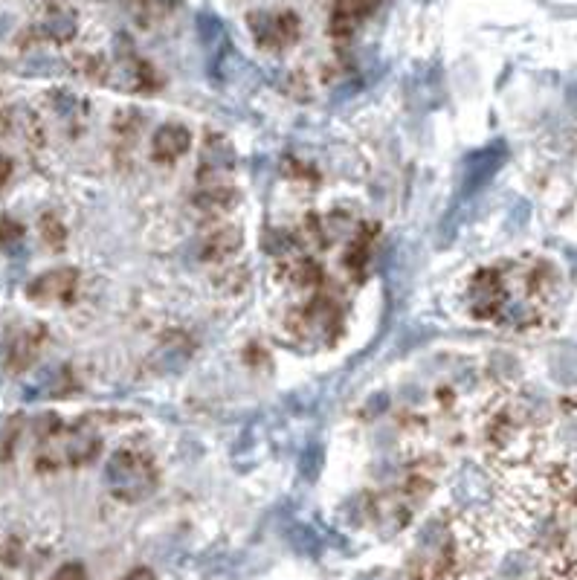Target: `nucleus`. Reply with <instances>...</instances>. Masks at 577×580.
I'll use <instances>...</instances> for the list:
<instances>
[{"instance_id":"9d476101","label":"nucleus","mask_w":577,"mask_h":580,"mask_svg":"<svg viewBox=\"0 0 577 580\" xmlns=\"http://www.w3.org/2000/svg\"><path fill=\"white\" fill-rule=\"evenodd\" d=\"M41 35L56 41V44H67L76 35V15L67 9H53L44 21H41Z\"/></svg>"},{"instance_id":"f03ea898","label":"nucleus","mask_w":577,"mask_h":580,"mask_svg":"<svg viewBox=\"0 0 577 580\" xmlns=\"http://www.w3.org/2000/svg\"><path fill=\"white\" fill-rule=\"evenodd\" d=\"M79 285V273L73 267H56L50 273H41L32 279L27 288V296L35 305H61L70 302Z\"/></svg>"},{"instance_id":"2eb2a0df","label":"nucleus","mask_w":577,"mask_h":580,"mask_svg":"<svg viewBox=\"0 0 577 580\" xmlns=\"http://www.w3.org/2000/svg\"><path fill=\"white\" fill-rule=\"evenodd\" d=\"M41 232H44V241L50 244V247H64V227L58 224V218L53 215H47V218H41Z\"/></svg>"},{"instance_id":"39448f33","label":"nucleus","mask_w":577,"mask_h":580,"mask_svg":"<svg viewBox=\"0 0 577 580\" xmlns=\"http://www.w3.org/2000/svg\"><path fill=\"white\" fill-rule=\"evenodd\" d=\"M192 145V134L186 125H177V122H169L163 125L154 140H151V157L157 163H174L177 157H183Z\"/></svg>"},{"instance_id":"f257e3e1","label":"nucleus","mask_w":577,"mask_h":580,"mask_svg":"<svg viewBox=\"0 0 577 580\" xmlns=\"http://www.w3.org/2000/svg\"><path fill=\"white\" fill-rule=\"evenodd\" d=\"M108 482H111L116 496H125V499L148 496L151 485H154L151 467L134 450H119L111 459V464H108Z\"/></svg>"},{"instance_id":"dca6fc26","label":"nucleus","mask_w":577,"mask_h":580,"mask_svg":"<svg viewBox=\"0 0 577 580\" xmlns=\"http://www.w3.org/2000/svg\"><path fill=\"white\" fill-rule=\"evenodd\" d=\"M15 435H18V427H15V421H12V424H6V427H0V462H6V459L12 456V447H15Z\"/></svg>"},{"instance_id":"a211bd4d","label":"nucleus","mask_w":577,"mask_h":580,"mask_svg":"<svg viewBox=\"0 0 577 580\" xmlns=\"http://www.w3.org/2000/svg\"><path fill=\"white\" fill-rule=\"evenodd\" d=\"M12 177V160L6 154H0V189L6 186V180Z\"/></svg>"},{"instance_id":"f3484780","label":"nucleus","mask_w":577,"mask_h":580,"mask_svg":"<svg viewBox=\"0 0 577 580\" xmlns=\"http://www.w3.org/2000/svg\"><path fill=\"white\" fill-rule=\"evenodd\" d=\"M85 566L82 563H64V566H58L56 572H53V578L50 580H85Z\"/></svg>"},{"instance_id":"4468645a","label":"nucleus","mask_w":577,"mask_h":580,"mask_svg":"<svg viewBox=\"0 0 577 580\" xmlns=\"http://www.w3.org/2000/svg\"><path fill=\"white\" fill-rule=\"evenodd\" d=\"M357 12L351 9V3L348 0H340L337 6H334V15H331V32L334 35H348L351 29L357 27Z\"/></svg>"},{"instance_id":"20e7f679","label":"nucleus","mask_w":577,"mask_h":580,"mask_svg":"<svg viewBox=\"0 0 577 580\" xmlns=\"http://www.w3.org/2000/svg\"><path fill=\"white\" fill-rule=\"evenodd\" d=\"M253 32H256V41L264 47H285L290 41H296L299 35V21L296 15H253Z\"/></svg>"},{"instance_id":"6ab92c4d","label":"nucleus","mask_w":577,"mask_h":580,"mask_svg":"<svg viewBox=\"0 0 577 580\" xmlns=\"http://www.w3.org/2000/svg\"><path fill=\"white\" fill-rule=\"evenodd\" d=\"M122 580H154V575H151L148 569H134L128 578H122Z\"/></svg>"},{"instance_id":"9b49d317","label":"nucleus","mask_w":577,"mask_h":580,"mask_svg":"<svg viewBox=\"0 0 577 580\" xmlns=\"http://www.w3.org/2000/svg\"><path fill=\"white\" fill-rule=\"evenodd\" d=\"M232 166V148L227 140L221 137H209V143L203 148V174L212 169H230Z\"/></svg>"},{"instance_id":"423d86ee","label":"nucleus","mask_w":577,"mask_h":580,"mask_svg":"<svg viewBox=\"0 0 577 580\" xmlns=\"http://www.w3.org/2000/svg\"><path fill=\"white\" fill-rule=\"evenodd\" d=\"M502 160H505V148H502V145H491V148L476 151V154L470 157V163H467V180H464V189H467V192H473V189L485 186L493 174H496V169L502 166Z\"/></svg>"},{"instance_id":"ddd939ff","label":"nucleus","mask_w":577,"mask_h":580,"mask_svg":"<svg viewBox=\"0 0 577 580\" xmlns=\"http://www.w3.org/2000/svg\"><path fill=\"white\" fill-rule=\"evenodd\" d=\"M290 282L299 285V288H308V285H317L319 282V267L317 261L311 259H296L288 267Z\"/></svg>"},{"instance_id":"0eeeda50","label":"nucleus","mask_w":577,"mask_h":580,"mask_svg":"<svg viewBox=\"0 0 577 580\" xmlns=\"http://www.w3.org/2000/svg\"><path fill=\"white\" fill-rule=\"evenodd\" d=\"M470 299H473V308H479L476 314L479 317H491L493 311L502 305V285H499V273L493 270H482L473 285H470Z\"/></svg>"},{"instance_id":"f8f14e48","label":"nucleus","mask_w":577,"mask_h":580,"mask_svg":"<svg viewBox=\"0 0 577 580\" xmlns=\"http://www.w3.org/2000/svg\"><path fill=\"white\" fill-rule=\"evenodd\" d=\"M0 247L6 253H15V250L24 247V227L15 218H9V215L0 218Z\"/></svg>"},{"instance_id":"6e6552de","label":"nucleus","mask_w":577,"mask_h":580,"mask_svg":"<svg viewBox=\"0 0 577 580\" xmlns=\"http://www.w3.org/2000/svg\"><path fill=\"white\" fill-rule=\"evenodd\" d=\"M238 250H241V232L235 227H221V230L209 232L201 241L203 261H224L235 256Z\"/></svg>"},{"instance_id":"7ed1b4c3","label":"nucleus","mask_w":577,"mask_h":580,"mask_svg":"<svg viewBox=\"0 0 577 580\" xmlns=\"http://www.w3.org/2000/svg\"><path fill=\"white\" fill-rule=\"evenodd\" d=\"M44 343V331L41 328H15L6 334L3 340V363L9 372H24L29 363L35 360L38 348Z\"/></svg>"},{"instance_id":"1a4fd4ad","label":"nucleus","mask_w":577,"mask_h":580,"mask_svg":"<svg viewBox=\"0 0 577 580\" xmlns=\"http://www.w3.org/2000/svg\"><path fill=\"white\" fill-rule=\"evenodd\" d=\"M235 203H238V195L230 186H209V189H201L195 195V206L201 212H206V215H224V212H230Z\"/></svg>"}]
</instances>
